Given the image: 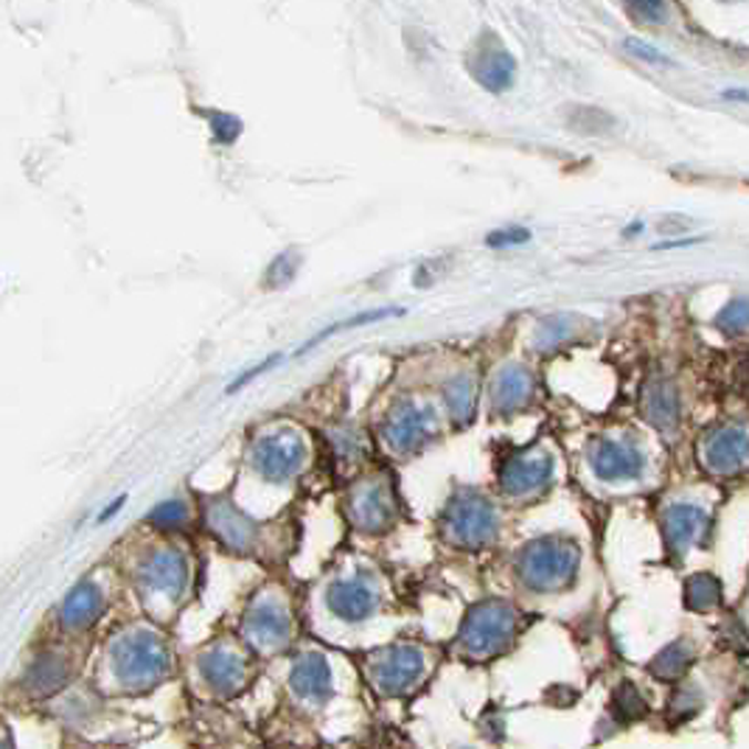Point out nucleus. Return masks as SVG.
<instances>
[{"label": "nucleus", "mask_w": 749, "mask_h": 749, "mask_svg": "<svg viewBox=\"0 0 749 749\" xmlns=\"http://www.w3.org/2000/svg\"><path fill=\"white\" fill-rule=\"evenodd\" d=\"M110 668L124 690L141 694L166 679L171 668L169 648L149 628H129L110 646Z\"/></svg>", "instance_id": "nucleus-1"}, {"label": "nucleus", "mask_w": 749, "mask_h": 749, "mask_svg": "<svg viewBox=\"0 0 749 749\" xmlns=\"http://www.w3.org/2000/svg\"><path fill=\"white\" fill-rule=\"evenodd\" d=\"M579 564V544L562 537H544L522 548L517 556V575L533 593H559L573 584Z\"/></svg>", "instance_id": "nucleus-2"}, {"label": "nucleus", "mask_w": 749, "mask_h": 749, "mask_svg": "<svg viewBox=\"0 0 749 749\" xmlns=\"http://www.w3.org/2000/svg\"><path fill=\"white\" fill-rule=\"evenodd\" d=\"M520 612L506 601H483L466 615L458 632V652L469 659H491L517 637Z\"/></svg>", "instance_id": "nucleus-3"}, {"label": "nucleus", "mask_w": 749, "mask_h": 749, "mask_svg": "<svg viewBox=\"0 0 749 749\" xmlns=\"http://www.w3.org/2000/svg\"><path fill=\"white\" fill-rule=\"evenodd\" d=\"M497 508L475 491H458L444 514V537L460 550H480L497 539Z\"/></svg>", "instance_id": "nucleus-4"}, {"label": "nucleus", "mask_w": 749, "mask_h": 749, "mask_svg": "<svg viewBox=\"0 0 749 749\" xmlns=\"http://www.w3.org/2000/svg\"><path fill=\"white\" fill-rule=\"evenodd\" d=\"M188 581H191V568L186 553L177 548L149 550L135 570V584L144 599H160L169 604H177L186 595Z\"/></svg>", "instance_id": "nucleus-5"}, {"label": "nucleus", "mask_w": 749, "mask_h": 749, "mask_svg": "<svg viewBox=\"0 0 749 749\" xmlns=\"http://www.w3.org/2000/svg\"><path fill=\"white\" fill-rule=\"evenodd\" d=\"M382 441L387 444L393 455H402V458H410V455L422 452L438 433L436 413L429 407L416 405L413 399L399 402L396 407H391V413L385 416L379 427Z\"/></svg>", "instance_id": "nucleus-6"}, {"label": "nucleus", "mask_w": 749, "mask_h": 749, "mask_svg": "<svg viewBox=\"0 0 749 749\" xmlns=\"http://www.w3.org/2000/svg\"><path fill=\"white\" fill-rule=\"evenodd\" d=\"M427 668V657L413 643H393L371 657L368 674L376 690L385 696H405L407 690L416 688Z\"/></svg>", "instance_id": "nucleus-7"}, {"label": "nucleus", "mask_w": 749, "mask_h": 749, "mask_svg": "<svg viewBox=\"0 0 749 749\" xmlns=\"http://www.w3.org/2000/svg\"><path fill=\"white\" fill-rule=\"evenodd\" d=\"M250 460L264 480L287 483V480L298 478L306 466V444L292 429L267 433L253 444Z\"/></svg>", "instance_id": "nucleus-8"}, {"label": "nucleus", "mask_w": 749, "mask_h": 749, "mask_svg": "<svg viewBox=\"0 0 749 749\" xmlns=\"http://www.w3.org/2000/svg\"><path fill=\"white\" fill-rule=\"evenodd\" d=\"M245 641L256 652H281L290 643L292 635V615L287 604L275 595H259L248 606V615L242 623Z\"/></svg>", "instance_id": "nucleus-9"}, {"label": "nucleus", "mask_w": 749, "mask_h": 749, "mask_svg": "<svg viewBox=\"0 0 749 749\" xmlns=\"http://www.w3.org/2000/svg\"><path fill=\"white\" fill-rule=\"evenodd\" d=\"M469 73L475 76L483 91L489 93H506L514 85L517 76V60L511 51L502 45V40L491 31H483L478 37V43L471 45L469 54Z\"/></svg>", "instance_id": "nucleus-10"}, {"label": "nucleus", "mask_w": 749, "mask_h": 749, "mask_svg": "<svg viewBox=\"0 0 749 749\" xmlns=\"http://www.w3.org/2000/svg\"><path fill=\"white\" fill-rule=\"evenodd\" d=\"M550 478H553V458L539 449L508 455L500 466L502 495L514 497V500L539 495L550 483Z\"/></svg>", "instance_id": "nucleus-11"}, {"label": "nucleus", "mask_w": 749, "mask_h": 749, "mask_svg": "<svg viewBox=\"0 0 749 749\" xmlns=\"http://www.w3.org/2000/svg\"><path fill=\"white\" fill-rule=\"evenodd\" d=\"M349 517L360 531H385L396 517V497H393L391 483L382 478L360 483L349 497Z\"/></svg>", "instance_id": "nucleus-12"}, {"label": "nucleus", "mask_w": 749, "mask_h": 749, "mask_svg": "<svg viewBox=\"0 0 749 749\" xmlns=\"http://www.w3.org/2000/svg\"><path fill=\"white\" fill-rule=\"evenodd\" d=\"M590 466L601 480H635L646 469V455L628 438H599L590 447Z\"/></svg>", "instance_id": "nucleus-13"}, {"label": "nucleus", "mask_w": 749, "mask_h": 749, "mask_svg": "<svg viewBox=\"0 0 749 749\" xmlns=\"http://www.w3.org/2000/svg\"><path fill=\"white\" fill-rule=\"evenodd\" d=\"M326 604L340 621L360 623L379 606V593H376V584L368 573H357L334 581L329 586Z\"/></svg>", "instance_id": "nucleus-14"}, {"label": "nucleus", "mask_w": 749, "mask_h": 749, "mask_svg": "<svg viewBox=\"0 0 749 749\" xmlns=\"http://www.w3.org/2000/svg\"><path fill=\"white\" fill-rule=\"evenodd\" d=\"M749 460V429L725 424L701 444V464L714 475H732Z\"/></svg>", "instance_id": "nucleus-15"}, {"label": "nucleus", "mask_w": 749, "mask_h": 749, "mask_svg": "<svg viewBox=\"0 0 749 749\" xmlns=\"http://www.w3.org/2000/svg\"><path fill=\"white\" fill-rule=\"evenodd\" d=\"M200 677L206 679L208 688L222 699H230L245 688L248 679V665H245L242 654L230 652V648H211L200 657Z\"/></svg>", "instance_id": "nucleus-16"}, {"label": "nucleus", "mask_w": 749, "mask_h": 749, "mask_svg": "<svg viewBox=\"0 0 749 749\" xmlns=\"http://www.w3.org/2000/svg\"><path fill=\"white\" fill-rule=\"evenodd\" d=\"M533 387H537V382H533V374L526 365H506L491 379V407L500 416H511V413L531 405Z\"/></svg>", "instance_id": "nucleus-17"}, {"label": "nucleus", "mask_w": 749, "mask_h": 749, "mask_svg": "<svg viewBox=\"0 0 749 749\" xmlns=\"http://www.w3.org/2000/svg\"><path fill=\"white\" fill-rule=\"evenodd\" d=\"M290 688L301 701L323 705V701L334 694L332 668H329L326 657H321V654H306V657L298 659V663L292 665Z\"/></svg>", "instance_id": "nucleus-18"}, {"label": "nucleus", "mask_w": 749, "mask_h": 749, "mask_svg": "<svg viewBox=\"0 0 749 749\" xmlns=\"http://www.w3.org/2000/svg\"><path fill=\"white\" fill-rule=\"evenodd\" d=\"M707 514L696 506H672L663 514V537L665 548L672 550V556L683 559L688 553L690 544L699 539V533L705 531Z\"/></svg>", "instance_id": "nucleus-19"}, {"label": "nucleus", "mask_w": 749, "mask_h": 749, "mask_svg": "<svg viewBox=\"0 0 749 749\" xmlns=\"http://www.w3.org/2000/svg\"><path fill=\"white\" fill-rule=\"evenodd\" d=\"M104 606H107V599H104V593L98 590V584L82 581V584L73 586L71 593H67V599L62 601L60 623L67 632H82V628L93 626V623L104 615Z\"/></svg>", "instance_id": "nucleus-20"}, {"label": "nucleus", "mask_w": 749, "mask_h": 749, "mask_svg": "<svg viewBox=\"0 0 749 749\" xmlns=\"http://www.w3.org/2000/svg\"><path fill=\"white\" fill-rule=\"evenodd\" d=\"M208 526L217 533L219 542L233 550H250L256 542V526L228 500H217L208 508Z\"/></svg>", "instance_id": "nucleus-21"}, {"label": "nucleus", "mask_w": 749, "mask_h": 749, "mask_svg": "<svg viewBox=\"0 0 749 749\" xmlns=\"http://www.w3.org/2000/svg\"><path fill=\"white\" fill-rule=\"evenodd\" d=\"M643 416L657 429L672 433L679 422V393L674 382L652 379L643 391Z\"/></svg>", "instance_id": "nucleus-22"}, {"label": "nucleus", "mask_w": 749, "mask_h": 749, "mask_svg": "<svg viewBox=\"0 0 749 749\" xmlns=\"http://www.w3.org/2000/svg\"><path fill=\"white\" fill-rule=\"evenodd\" d=\"M67 663L56 654H43L31 663L29 674H25V685L34 690L37 696H51L67 683Z\"/></svg>", "instance_id": "nucleus-23"}, {"label": "nucleus", "mask_w": 749, "mask_h": 749, "mask_svg": "<svg viewBox=\"0 0 749 749\" xmlns=\"http://www.w3.org/2000/svg\"><path fill=\"white\" fill-rule=\"evenodd\" d=\"M444 399H447V410L455 424H466L475 416V405H478V382L469 374H458L444 385Z\"/></svg>", "instance_id": "nucleus-24"}, {"label": "nucleus", "mask_w": 749, "mask_h": 749, "mask_svg": "<svg viewBox=\"0 0 749 749\" xmlns=\"http://www.w3.org/2000/svg\"><path fill=\"white\" fill-rule=\"evenodd\" d=\"M690 663H694V648H690V643L677 641V643H672V646H665L663 652L654 657V663L648 665V672H652L657 679L674 683V679H679L685 672H688Z\"/></svg>", "instance_id": "nucleus-25"}, {"label": "nucleus", "mask_w": 749, "mask_h": 749, "mask_svg": "<svg viewBox=\"0 0 749 749\" xmlns=\"http://www.w3.org/2000/svg\"><path fill=\"white\" fill-rule=\"evenodd\" d=\"M721 604V581L710 573H699L685 584V606L694 612H710Z\"/></svg>", "instance_id": "nucleus-26"}, {"label": "nucleus", "mask_w": 749, "mask_h": 749, "mask_svg": "<svg viewBox=\"0 0 749 749\" xmlns=\"http://www.w3.org/2000/svg\"><path fill=\"white\" fill-rule=\"evenodd\" d=\"M396 314H402V309H374V312L354 314V318H349V321H343V323H334V326L323 329V332L318 334V337H312V340H309V343L303 345V349L298 351V354H306V351H309V349H314V345L321 343V340L332 337V334H337V332H345V329L368 326V323H374V321H385V318H396Z\"/></svg>", "instance_id": "nucleus-27"}, {"label": "nucleus", "mask_w": 749, "mask_h": 749, "mask_svg": "<svg viewBox=\"0 0 749 749\" xmlns=\"http://www.w3.org/2000/svg\"><path fill=\"white\" fill-rule=\"evenodd\" d=\"M716 326L725 334H747L749 332V298H736L727 303L716 318Z\"/></svg>", "instance_id": "nucleus-28"}, {"label": "nucleus", "mask_w": 749, "mask_h": 749, "mask_svg": "<svg viewBox=\"0 0 749 749\" xmlns=\"http://www.w3.org/2000/svg\"><path fill=\"white\" fill-rule=\"evenodd\" d=\"M646 699L641 696V690L635 688L632 683H623L621 688L615 690V714L621 716L623 721H635L646 716Z\"/></svg>", "instance_id": "nucleus-29"}, {"label": "nucleus", "mask_w": 749, "mask_h": 749, "mask_svg": "<svg viewBox=\"0 0 749 749\" xmlns=\"http://www.w3.org/2000/svg\"><path fill=\"white\" fill-rule=\"evenodd\" d=\"M188 506L183 500H169L160 502L149 514V522L155 528H183L188 522Z\"/></svg>", "instance_id": "nucleus-30"}, {"label": "nucleus", "mask_w": 749, "mask_h": 749, "mask_svg": "<svg viewBox=\"0 0 749 749\" xmlns=\"http://www.w3.org/2000/svg\"><path fill=\"white\" fill-rule=\"evenodd\" d=\"M626 7L632 9L637 18L648 20V23H659V20H665L668 0H626Z\"/></svg>", "instance_id": "nucleus-31"}, {"label": "nucleus", "mask_w": 749, "mask_h": 749, "mask_svg": "<svg viewBox=\"0 0 749 749\" xmlns=\"http://www.w3.org/2000/svg\"><path fill=\"white\" fill-rule=\"evenodd\" d=\"M626 51L632 56L643 62H652V65H672V56H665L663 51L654 49V45L643 43V40H626Z\"/></svg>", "instance_id": "nucleus-32"}, {"label": "nucleus", "mask_w": 749, "mask_h": 749, "mask_svg": "<svg viewBox=\"0 0 749 749\" xmlns=\"http://www.w3.org/2000/svg\"><path fill=\"white\" fill-rule=\"evenodd\" d=\"M211 127H214V135H217L219 144H230V141H236V135L242 133V124H239V118H233V115H228V113L214 115Z\"/></svg>", "instance_id": "nucleus-33"}, {"label": "nucleus", "mask_w": 749, "mask_h": 749, "mask_svg": "<svg viewBox=\"0 0 749 749\" xmlns=\"http://www.w3.org/2000/svg\"><path fill=\"white\" fill-rule=\"evenodd\" d=\"M531 239V233H528L526 228H508V230H495V233L486 239V245L489 248H514V245H522Z\"/></svg>", "instance_id": "nucleus-34"}, {"label": "nucleus", "mask_w": 749, "mask_h": 749, "mask_svg": "<svg viewBox=\"0 0 749 749\" xmlns=\"http://www.w3.org/2000/svg\"><path fill=\"white\" fill-rule=\"evenodd\" d=\"M699 705H701V699L696 696V690H690V688L679 690V696L674 699V710H677V714H674V719H679V721L688 719V716H694L696 710H699Z\"/></svg>", "instance_id": "nucleus-35"}, {"label": "nucleus", "mask_w": 749, "mask_h": 749, "mask_svg": "<svg viewBox=\"0 0 749 749\" xmlns=\"http://www.w3.org/2000/svg\"><path fill=\"white\" fill-rule=\"evenodd\" d=\"M279 360H281V354H272L270 360H264V363H259V365H256L253 371H248V374H242V376H239V379H236L233 385L228 387V393H236V391H239V387H242V385H250V382H253L256 376H259V374H264V371H270L272 365L279 363Z\"/></svg>", "instance_id": "nucleus-36"}, {"label": "nucleus", "mask_w": 749, "mask_h": 749, "mask_svg": "<svg viewBox=\"0 0 749 749\" xmlns=\"http://www.w3.org/2000/svg\"><path fill=\"white\" fill-rule=\"evenodd\" d=\"M124 502H127V495H122V497H118V500L113 502V506H107V508H104V511H102V517H98V522H107L110 517H113V514H118V511H122V508H124Z\"/></svg>", "instance_id": "nucleus-37"}, {"label": "nucleus", "mask_w": 749, "mask_h": 749, "mask_svg": "<svg viewBox=\"0 0 749 749\" xmlns=\"http://www.w3.org/2000/svg\"><path fill=\"white\" fill-rule=\"evenodd\" d=\"M725 96H727V98H738V102H741V98H749L747 93H725Z\"/></svg>", "instance_id": "nucleus-38"}, {"label": "nucleus", "mask_w": 749, "mask_h": 749, "mask_svg": "<svg viewBox=\"0 0 749 749\" xmlns=\"http://www.w3.org/2000/svg\"><path fill=\"white\" fill-rule=\"evenodd\" d=\"M730 3H732V0H730Z\"/></svg>", "instance_id": "nucleus-39"}]
</instances>
